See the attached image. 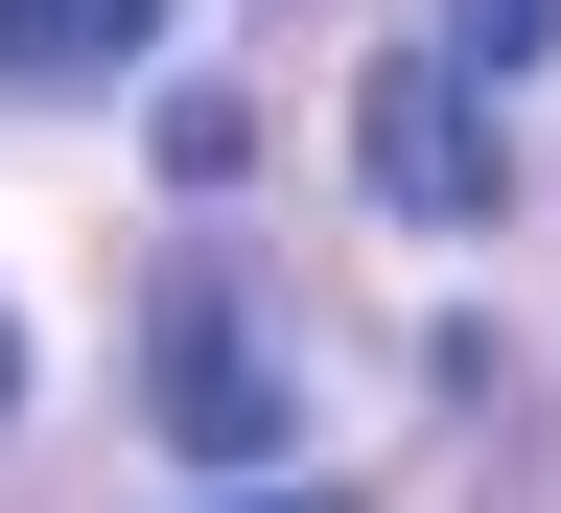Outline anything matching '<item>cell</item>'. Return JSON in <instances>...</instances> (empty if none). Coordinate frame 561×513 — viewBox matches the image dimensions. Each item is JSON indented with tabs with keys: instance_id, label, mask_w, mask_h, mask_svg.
Returning a JSON list of instances; mask_svg holds the SVG:
<instances>
[{
	"instance_id": "obj_1",
	"label": "cell",
	"mask_w": 561,
	"mask_h": 513,
	"mask_svg": "<svg viewBox=\"0 0 561 513\" xmlns=\"http://www.w3.org/2000/svg\"><path fill=\"white\" fill-rule=\"evenodd\" d=\"M351 164H375L421 234H491V210H515V164H491V70H468V47H375V94H351Z\"/></svg>"
},
{
	"instance_id": "obj_2",
	"label": "cell",
	"mask_w": 561,
	"mask_h": 513,
	"mask_svg": "<svg viewBox=\"0 0 561 513\" xmlns=\"http://www.w3.org/2000/svg\"><path fill=\"white\" fill-rule=\"evenodd\" d=\"M140 397H164V444H187L210 490H234V467H280V350H257V304H234V280H164Z\"/></svg>"
},
{
	"instance_id": "obj_3",
	"label": "cell",
	"mask_w": 561,
	"mask_h": 513,
	"mask_svg": "<svg viewBox=\"0 0 561 513\" xmlns=\"http://www.w3.org/2000/svg\"><path fill=\"white\" fill-rule=\"evenodd\" d=\"M164 0H0V70H117Z\"/></svg>"
},
{
	"instance_id": "obj_4",
	"label": "cell",
	"mask_w": 561,
	"mask_h": 513,
	"mask_svg": "<svg viewBox=\"0 0 561 513\" xmlns=\"http://www.w3.org/2000/svg\"><path fill=\"white\" fill-rule=\"evenodd\" d=\"M538 24H561V0H445V47H468V70H538Z\"/></svg>"
},
{
	"instance_id": "obj_5",
	"label": "cell",
	"mask_w": 561,
	"mask_h": 513,
	"mask_svg": "<svg viewBox=\"0 0 561 513\" xmlns=\"http://www.w3.org/2000/svg\"><path fill=\"white\" fill-rule=\"evenodd\" d=\"M187 513H351V490H187Z\"/></svg>"
},
{
	"instance_id": "obj_6",
	"label": "cell",
	"mask_w": 561,
	"mask_h": 513,
	"mask_svg": "<svg viewBox=\"0 0 561 513\" xmlns=\"http://www.w3.org/2000/svg\"><path fill=\"white\" fill-rule=\"evenodd\" d=\"M0 420H24V304H0Z\"/></svg>"
}]
</instances>
